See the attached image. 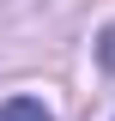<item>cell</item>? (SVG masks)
<instances>
[{
	"label": "cell",
	"instance_id": "cell-1",
	"mask_svg": "<svg viewBox=\"0 0 115 121\" xmlns=\"http://www.w3.org/2000/svg\"><path fill=\"white\" fill-rule=\"evenodd\" d=\"M0 121H55V115H49L43 97H6L0 103Z\"/></svg>",
	"mask_w": 115,
	"mask_h": 121
}]
</instances>
